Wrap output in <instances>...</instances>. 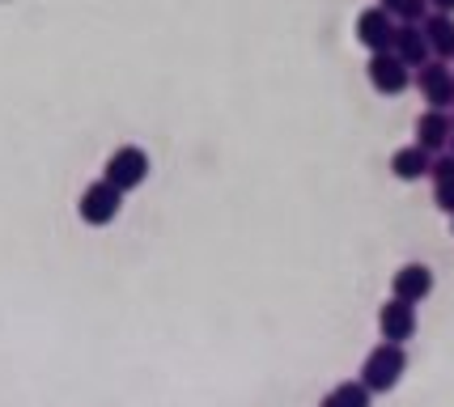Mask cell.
I'll use <instances>...</instances> for the list:
<instances>
[{
    "mask_svg": "<svg viewBox=\"0 0 454 407\" xmlns=\"http://www.w3.org/2000/svg\"><path fill=\"white\" fill-rule=\"evenodd\" d=\"M403 373H408V352H403V344H387V340H382V344L370 348V356L361 361V382H365L370 395H391Z\"/></svg>",
    "mask_w": 454,
    "mask_h": 407,
    "instance_id": "obj_1",
    "label": "cell"
},
{
    "mask_svg": "<svg viewBox=\"0 0 454 407\" xmlns=\"http://www.w3.org/2000/svg\"><path fill=\"white\" fill-rule=\"evenodd\" d=\"M102 178L111 183V187H119V192H137L140 183L149 178V153L145 149H137V145H119L115 153L106 157V166H102Z\"/></svg>",
    "mask_w": 454,
    "mask_h": 407,
    "instance_id": "obj_2",
    "label": "cell"
},
{
    "mask_svg": "<svg viewBox=\"0 0 454 407\" xmlns=\"http://www.w3.org/2000/svg\"><path fill=\"white\" fill-rule=\"evenodd\" d=\"M119 208H123V192H119V187H111L106 178L90 183V187L81 192V200H77V216L85 221V225H94V230L111 225V221L119 216Z\"/></svg>",
    "mask_w": 454,
    "mask_h": 407,
    "instance_id": "obj_3",
    "label": "cell"
},
{
    "mask_svg": "<svg viewBox=\"0 0 454 407\" xmlns=\"http://www.w3.org/2000/svg\"><path fill=\"white\" fill-rule=\"evenodd\" d=\"M416 90L429 102V111H450L454 106V73L446 68V59H429L416 68Z\"/></svg>",
    "mask_w": 454,
    "mask_h": 407,
    "instance_id": "obj_4",
    "label": "cell"
},
{
    "mask_svg": "<svg viewBox=\"0 0 454 407\" xmlns=\"http://www.w3.org/2000/svg\"><path fill=\"white\" fill-rule=\"evenodd\" d=\"M370 85H374L378 94H387V98H395L408 90V81H412V73H408V64L395 56V51H374L370 56Z\"/></svg>",
    "mask_w": 454,
    "mask_h": 407,
    "instance_id": "obj_5",
    "label": "cell"
},
{
    "mask_svg": "<svg viewBox=\"0 0 454 407\" xmlns=\"http://www.w3.org/2000/svg\"><path fill=\"white\" fill-rule=\"evenodd\" d=\"M395 26L399 21L387 13V9H361L356 13V43L361 47H370V51H391V43H395Z\"/></svg>",
    "mask_w": 454,
    "mask_h": 407,
    "instance_id": "obj_6",
    "label": "cell"
},
{
    "mask_svg": "<svg viewBox=\"0 0 454 407\" xmlns=\"http://www.w3.org/2000/svg\"><path fill=\"white\" fill-rule=\"evenodd\" d=\"M378 331H382L387 344H408V340L416 335V306L391 297V301L378 310Z\"/></svg>",
    "mask_w": 454,
    "mask_h": 407,
    "instance_id": "obj_7",
    "label": "cell"
},
{
    "mask_svg": "<svg viewBox=\"0 0 454 407\" xmlns=\"http://www.w3.org/2000/svg\"><path fill=\"white\" fill-rule=\"evenodd\" d=\"M429 293H434V271L425 268V263H403V268L391 276V297L408 301V306L425 301Z\"/></svg>",
    "mask_w": 454,
    "mask_h": 407,
    "instance_id": "obj_8",
    "label": "cell"
},
{
    "mask_svg": "<svg viewBox=\"0 0 454 407\" xmlns=\"http://www.w3.org/2000/svg\"><path fill=\"white\" fill-rule=\"evenodd\" d=\"M450 136H454V123L446 111H425V115L416 119V145L429 149V153H442L450 145Z\"/></svg>",
    "mask_w": 454,
    "mask_h": 407,
    "instance_id": "obj_9",
    "label": "cell"
},
{
    "mask_svg": "<svg viewBox=\"0 0 454 407\" xmlns=\"http://www.w3.org/2000/svg\"><path fill=\"white\" fill-rule=\"evenodd\" d=\"M391 51H395L408 68L429 64V39H425V30H420V26H412V21L395 26V43H391Z\"/></svg>",
    "mask_w": 454,
    "mask_h": 407,
    "instance_id": "obj_10",
    "label": "cell"
},
{
    "mask_svg": "<svg viewBox=\"0 0 454 407\" xmlns=\"http://www.w3.org/2000/svg\"><path fill=\"white\" fill-rule=\"evenodd\" d=\"M429 166H434V153L420 149V145H408V149H395L391 157V175L399 183H416V178H429Z\"/></svg>",
    "mask_w": 454,
    "mask_h": 407,
    "instance_id": "obj_11",
    "label": "cell"
},
{
    "mask_svg": "<svg viewBox=\"0 0 454 407\" xmlns=\"http://www.w3.org/2000/svg\"><path fill=\"white\" fill-rule=\"evenodd\" d=\"M420 30H425L429 51H434L437 59H454V18L450 13H429V18L420 21Z\"/></svg>",
    "mask_w": 454,
    "mask_h": 407,
    "instance_id": "obj_12",
    "label": "cell"
},
{
    "mask_svg": "<svg viewBox=\"0 0 454 407\" xmlns=\"http://www.w3.org/2000/svg\"><path fill=\"white\" fill-rule=\"evenodd\" d=\"M374 403V395L365 390V382L356 378V382H340L332 395H323V403L318 407H370Z\"/></svg>",
    "mask_w": 454,
    "mask_h": 407,
    "instance_id": "obj_13",
    "label": "cell"
},
{
    "mask_svg": "<svg viewBox=\"0 0 454 407\" xmlns=\"http://www.w3.org/2000/svg\"><path fill=\"white\" fill-rule=\"evenodd\" d=\"M378 9H387L399 26H403V21L420 26V21L429 18V0H378Z\"/></svg>",
    "mask_w": 454,
    "mask_h": 407,
    "instance_id": "obj_14",
    "label": "cell"
},
{
    "mask_svg": "<svg viewBox=\"0 0 454 407\" xmlns=\"http://www.w3.org/2000/svg\"><path fill=\"white\" fill-rule=\"evenodd\" d=\"M429 178H434V187H437V183H450V178H454V153H434Z\"/></svg>",
    "mask_w": 454,
    "mask_h": 407,
    "instance_id": "obj_15",
    "label": "cell"
},
{
    "mask_svg": "<svg viewBox=\"0 0 454 407\" xmlns=\"http://www.w3.org/2000/svg\"><path fill=\"white\" fill-rule=\"evenodd\" d=\"M434 204L442 208V213L454 216V178H450V183H437V187H434Z\"/></svg>",
    "mask_w": 454,
    "mask_h": 407,
    "instance_id": "obj_16",
    "label": "cell"
},
{
    "mask_svg": "<svg viewBox=\"0 0 454 407\" xmlns=\"http://www.w3.org/2000/svg\"><path fill=\"white\" fill-rule=\"evenodd\" d=\"M429 9H434V13H450L454 18V0H429Z\"/></svg>",
    "mask_w": 454,
    "mask_h": 407,
    "instance_id": "obj_17",
    "label": "cell"
},
{
    "mask_svg": "<svg viewBox=\"0 0 454 407\" xmlns=\"http://www.w3.org/2000/svg\"><path fill=\"white\" fill-rule=\"evenodd\" d=\"M450 153H454V136H450Z\"/></svg>",
    "mask_w": 454,
    "mask_h": 407,
    "instance_id": "obj_18",
    "label": "cell"
},
{
    "mask_svg": "<svg viewBox=\"0 0 454 407\" xmlns=\"http://www.w3.org/2000/svg\"><path fill=\"white\" fill-rule=\"evenodd\" d=\"M450 123H454V115H450Z\"/></svg>",
    "mask_w": 454,
    "mask_h": 407,
    "instance_id": "obj_19",
    "label": "cell"
},
{
    "mask_svg": "<svg viewBox=\"0 0 454 407\" xmlns=\"http://www.w3.org/2000/svg\"><path fill=\"white\" fill-rule=\"evenodd\" d=\"M450 221H454V216H450Z\"/></svg>",
    "mask_w": 454,
    "mask_h": 407,
    "instance_id": "obj_20",
    "label": "cell"
}]
</instances>
